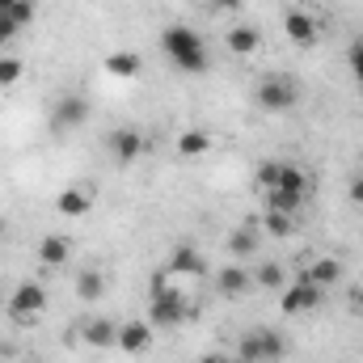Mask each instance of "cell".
<instances>
[{
    "label": "cell",
    "mask_w": 363,
    "mask_h": 363,
    "mask_svg": "<svg viewBox=\"0 0 363 363\" xmlns=\"http://www.w3.org/2000/svg\"><path fill=\"white\" fill-rule=\"evenodd\" d=\"M0 233H4V220H0Z\"/></svg>",
    "instance_id": "cell-36"
},
{
    "label": "cell",
    "mask_w": 363,
    "mask_h": 363,
    "mask_svg": "<svg viewBox=\"0 0 363 363\" xmlns=\"http://www.w3.org/2000/svg\"><path fill=\"white\" fill-rule=\"evenodd\" d=\"M0 363H4V359H0Z\"/></svg>",
    "instance_id": "cell-37"
},
{
    "label": "cell",
    "mask_w": 363,
    "mask_h": 363,
    "mask_svg": "<svg viewBox=\"0 0 363 363\" xmlns=\"http://www.w3.org/2000/svg\"><path fill=\"white\" fill-rule=\"evenodd\" d=\"M203 363H228V359H224V355H207Z\"/></svg>",
    "instance_id": "cell-34"
},
{
    "label": "cell",
    "mask_w": 363,
    "mask_h": 363,
    "mask_svg": "<svg viewBox=\"0 0 363 363\" xmlns=\"http://www.w3.org/2000/svg\"><path fill=\"white\" fill-rule=\"evenodd\" d=\"M308 279L325 291V287H334V283L342 279V262H338V258H317V262L308 267Z\"/></svg>",
    "instance_id": "cell-20"
},
{
    "label": "cell",
    "mask_w": 363,
    "mask_h": 363,
    "mask_svg": "<svg viewBox=\"0 0 363 363\" xmlns=\"http://www.w3.org/2000/svg\"><path fill=\"white\" fill-rule=\"evenodd\" d=\"M194 317V304H186V296H182V287H165V291H157V296H148V321H152V330H174L182 321H190Z\"/></svg>",
    "instance_id": "cell-2"
},
{
    "label": "cell",
    "mask_w": 363,
    "mask_h": 363,
    "mask_svg": "<svg viewBox=\"0 0 363 363\" xmlns=\"http://www.w3.org/2000/svg\"><path fill=\"white\" fill-rule=\"evenodd\" d=\"M89 118V101L81 97V93H64L60 101H55V110H51V127L55 131H72V127H81Z\"/></svg>",
    "instance_id": "cell-8"
},
{
    "label": "cell",
    "mask_w": 363,
    "mask_h": 363,
    "mask_svg": "<svg viewBox=\"0 0 363 363\" xmlns=\"http://www.w3.org/2000/svg\"><path fill=\"white\" fill-rule=\"evenodd\" d=\"M254 287H267V291H283V287H287V271H283L279 262H262V267L254 271Z\"/></svg>",
    "instance_id": "cell-23"
},
{
    "label": "cell",
    "mask_w": 363,
    "mask_h": 363,
    "mask_svg": "<svg viewBox=\"0 0 363 363\" xmlns=\"http://www.w3.org/2000/svg\"><path fill=\"white\" fill-rule=\"evenodd\" d=\"M271 190H296V194H308V174H304L300 165L279 161V178H274Z\"/></svg>",
    "instance_id": "cell-19"
},
{
    "label": "cell",
    "mask_w": 363,
    "mask_h": 363,
    "mask_svg": "<svg viewBox=\"0 0 363 363\" xmlns=\"http://www.w3.org/2000/svg\"><path fill=\"white\" fill-rule=\"evenodd\" d=\"M258 106L267 114H291L300 106V85L296 77H262L258 81Z\"/></svg>",
    "instance_id": "cell-3"
},
{
    "label": "cell",
    "mask_w": 363,
    "mask_h": 363,
    "mask_svg": "<svg viewBox=\"0 0 363 363\" xmlns=\"http://www.w3.org/2000/svg\"><path fill=\"white\" fill-rule=\"evenodd\" d=\"M224 250H228V258H237V262H241V258H250V254L258 250V224H254V220H245L241 228H233Z\"/></svg>",
    "instance_id": "cell-14"
},
{
    "label": "cell",
    "mask_w": 363,
    "mask_h": 363,
    "mask_svg": "<svg viewBox=\"0 0 363 363\" xmlns=\"http://www.w3.org/2000/svg\"><path fill=\"white\" fill-rule=\"evenodd\" d=\"M165 271L174 274L178 283H186V279H199V274L207 271V262H203V254L194 250V245H178L174 254H169V267Z\"/></svg>",
    "instance_id": "cell-11"
},
{
    "label": "cell",
    "mask_w": 363,
    "mask_h": 363,
    "mask_svg": "<svg viewBox=\"0 0 363 363\" xmlns=\"http://www.w3.org/2000/svg\"><path fill=\"white\" fill-rule=\"evenodd\" d=\"M77 296H81V300H97V296H101V274L97 271L77 274Z\"/></svg>",
    "instance_id": "cell-25"
},
{
    "label": "cell",
    "mask_w": 363,
    "mask_h": 363,
    "mask_svg": "<svg viewBox=\"0 0 363 363\" xmlns=\"http://www.w3.org/2000/svg\"><path fill=\"white\" fill-rule=\"evenodd\" d=\"M262 224H267V233L279 237V241L296 233V220H291V216H283V211H267V220H262Z\"/></svg>",
    "instance_id": "cell-24"
},
{
    "label": "cell",
    "mask_w": 363,
    "mask_h": 363,
    "mask_svg": "<svg viewBox=\"0 0 363 363\" xmlns=\"http://www.w3.org/2000/svg\"><path fill=\"white\" fill-rule=\"evenodd\" d=\"M17 34H21V21H17L13 13H0V47H4V43H13Z\"/></svg>",
    "instance_id": "cell-27"
},
{
    "label": "cell",
    "mask_w": 363,
    "mask_h": 363,
    "mask_svg": "<svg viewBox=\"0 0 363 363\" xmlns=\"http://www.w3.org/2000/svg\"><path fill=\"white\" fill-rule=\"evenodd\" d=\"M144 152H148L144 131H135V127H114V131H110V157H114L118 165H131V161H140Z\"/></svg>",
    "instance_id": "cell-7"
},
{
    "label": "cell",
    "mask_w": 363,
    "mask_h": 363,
    "mask_svg": "<svg viewBox=\"0 0 363 363\" xmlns=\"http://www.w3.org/2000/svg\"><path fill=\"white\" fill-rule=\"evenodd\" d=\"M224 43H228L233 55H254V51L262 47V30H258V26H233Z\"/></svg>",
    "instance_id": "cell-16"
},
{
    "label": "cell",
    "mask_w": 363,
    "mask_h": 363,
    "mask_svg": "<svg viewBox=\"0 0 363 363\" xmlns=\"http://www.w3.org/2000/svg\"><path fill=\"white\" fill-rule=\"evenodd\" d=\"M211 9H216V13H237L241 0H211Z\"/></svg>",
    "instance_id": "cell-32"
},
{
    "label": "cell",
    "mask_w": 363,
    "mask_h": 363,
    "mask_svg": "<svg viewBox=\"0 0 363 363\" xmlns=\"http://www.w3.org/2000/svg\"><path fill=\"white\" fill-rule=\"evenodd\" d=\"M347 194H351V203H359V207H363V174H359V178H351Z\"/></svg>",
    "instance_id": "cell-31"
},
{
    "label": "cell",
    "mask_w": 363,
    "mask_h": 363,
    "mask_svg": "<svg viewBox=\"0 0 363 363\" xmlns=\"http://www.w3.org/2000/svg\"><path fill=\"white\" fill-rule=\"evenodd\" d=\"M9 13H13V17H17V21H21V30H26V26H30V21H34V4H30V0H21V4H13V9H9Z\"/></svg>",
    "instance_id": "cell-29"
},
{
    "label": "cell",
    "mask_w": 363,
    "mask_h": 363,
    "mask_svg": "<svg viewBox=\"0 0 363 363\" xmlns=\"http://www.w3.org/2000/svg\"><path fill=\"white\" fill-rule=\"evenodd\" d=\"M38 313H47V287L34 283V279H26V283L13 291V300H9V317H17L21 325H34Z\"/></svg>",
    "instance_id": "cell-5"
},
{
    "label": "cell",
    "mask_w": 363,
    "mask_h": 363,
    "mask_svg": "<svg viewBox=\"0 0 363 363\" xmlns=\"http://www.w3.org/2000/svg\"><path fill=\"white\" fill-rule=\"evenodd\" d=\"M106 72L114 81H135L140 77V55L135 51H110L106 55Z\"/></svg>",
    "instance_id": "cell-18"
},
{
    "label": "cell",
    "mask_w": 363,
    "mask_h": 363,
    "mask_svg": "<svg viewBox=\"0 0 363 363\" xmlns=\"http://www.w3.org/2000/svg\"><path fill=\"white\" fill-rule=\"evenodd\" d=\"M279 304H283V317H300V313H313L317 304H321V287L304 274V279H296V283H287L283 291H279Z\"/></svg>",
    "instance_id": "cell-6"
},
{
    "label": "cell",
    "mask_w": 363,
    "mask_h": 363,
    "mask_svg": "<svg viewBox=\"0 0 363 363\" xmlns=\"http://www.w3.org/2000/svg\"><path fill=\"white\" fill-rule=\"evenodd\" d=\"M152 347V321H123L118 325V347L123 355H144Z\"/></svg>",
    "instance_id": "cell-9"
},
{
    "label": "cell",
    "mask_w": 363,
    "mask_h": 363,
    "mask_svg": "<svg viewBox=\"0 0 363 363\" xmlns=\"http://www.w3.org/2000/svg\"><path fill=\"white\" fill-rule=\"evenodd\" d=\"M351 68H355V81L363 85V43L355 47V51H351Z\"/></svg>",
    "instance_id": "cell-30"
},
{
    "label": "cell",
    "mask_w": 363,
    "mask_h": 363,
    "mask_svg": "<svg viewBox=\"0 0 363 363\" xmlns=\"http://www.w3.org/2000/svg\"><path fill=\"white\" fill-rule=\"evenodd\" d=\"M68 250H72L68 237H43V241H38V258H43L47 267H64V262H68Z\"/></svg>",
    "instance_id": "cell-21"
},
{
    "label": "cell",
    "mask_w": 363,
    "mask_h": 363,
    "mask_svg": "<svg viewBox=\"0 0 363 363\" xmlns=\"http://www.w3.org/2000/svg\"><path fill=\"white\" fill-rule=\"evenodd\" d=\"M81 338L89 342L93 351H114L118 347V325H114V317H89L81 325Z\"/></svg>",
    "instance_id": "cell-10"
},
{
    "label": "cell",
    "mask_w": 363,
    "mask_h": 363,
    "mask_svg": "<svg viewBox=\"0 0 363 363\" xmlns=\"http://www.w3.org/2000/svg\"><path fill=\"white\" fill-rule=\"evenodd\" d=\"M300 207H304V194H296V190H267V211L296 216Z\"/></svg>",
    "instance_id": "cell-22"
},
{
    "label": "cell",
    "mask_w": 363,
    "mask_h": 363,
    "mask_svg": "<svg viewBox=\"0 0 363 363\" xmlns=\"http://www.w3.org/2000/svg\"><path fill=\"white\" fill-rule=\"evenodd\" d=\"M55 207H60V216H89L93 194L85 190V186H68V190H60Z\"/></svg>",
    "instance_id": "cell-17"
},
{
    "label": "cell",
    "mask_w": 363,
    "mask_h": 363,
    "mask_svg": "<svg viewBox=\"0 0 363 363\" xmlns=\"http://www.w3.org/2000/svg\"><path fill=\"white\" fill-rule=\"evenodd\" d=\"M237 355L245 363H279L287 355V347H283V338L274 330H254V334H241Z\"/></svg>",
    "instance_id": "cell-4"
},
{
    "label": "cell",
    "mask_w": 363,
    "mask_h": 363,
    "mask_svg": "<svg viewBox=\"0 0 363 363\" xmlns=\"http://www.w3.org/2000/svg\"><path fill=\"white\" fill-rule=\"evenodd\" d=\"M13 4H21V0H0V13H9Z\"/></svg>",
    "instance_id": "cell-33"
},
{
    "label": "cell",
    "mask_w": 363,
    "mask_h": 363,
    "mask_svg": "<svg viewBox=\"0 0 363 363\" xmlns=\"http://www.w3.org/2000/svg\"><path fill=\"white\" fill-rule=\"evenodd\" d=\"M21 60L17 55H0V89H9V85H17L21 81Z\"/></svg>",
    "instance_id": "cell-26"
},
{
    "label": "cell",
    "mask_w": 363,
    "mask_h": 363,
    "mask_svg": "<svg viewBox=\"0 0 363 363\" xmlns=\"http://www.w3.org/2000/svg\"><path fill=\"white\" fill-rule=\"evenodd\" d=\"M174 148H178V157L194 161V157H207V152L216 148V140H211L203 127H190V131H182V135H178V144H174Z\"/></svg>",
    "instance_id": "cell-15"
},
{
    "label": "cell",
    "mask_w": 363,
    "mask_h": 363,
    "mask_svg": "<svg viewBox=\"0 0 363 363\" xmlns=\"http://www.w3.org/2000/svg\"><path fill=\"white\" fill-rule=\"evenodd\" d=\"M161 51H165V60L178 68L182 77H199V72H207V43H203V34L194 30V26H165V34H161Z\"/></svg>",
    "instance_id": "cell-1"
},
{
    "label": "cell",
    "mask_w": 363,
    "mask_h": 363,
    "mask_svg": "<svg viewBox=\"0 0 363 363\" xmlns=\"http://www.w3.org/2000/svg\"><path fill=\"white\" fill-rule=\"evenodd\" d=\"M283 34H287L291 43L308 47V43H317V17L304 13V9H287V13H283Z\"/></svg>",
    "instance_id": "cell-12"
},
{
    "label": "cell",
    "mask_w": 363,
    "mask_h": 363,
    "mask_svg": "<svg viewBox=\"0 0 363 363\" xmlns=\"http://www.w3.org/2000/svg\"><path fill=\"white\" fill-rule=\"evenodd\" d=\"M355 304H359V308H363V287H359V291H355Z\"/></svg>",
    "instance_id": "cell-35"
},
{
    "label": "cell",
    "mask_w": 363,
    "mask_h": 363,
    "mask_svg": "<svg viewBox=\"0 0 363 363\" xmlns=\"http://www.w3.org/2000/svg\"><path fill=\"white\" fill-rule=\"evenodd\" d=\"M254 178H258V186H262V190H271V186H274V178H279V161H262Z\"/></svg>",
    "instance_id": "cell-28"
},
{
    "label": "cell",
    "mask_w": 363,
    "mask_h": 363,
    "mask_svg": "<svg viewBox=\"0 0 363 363\" xmlns=\"http://www.w3.org/2000/svg\"><path fill=\"white\" fill-rule=\"evenodd\" d=\"M216 287H220L224 296H245V291L254 287V274H250V267H241V262H233V267H224V271H216Z\"/></svg>",
    "instance_id": "cell-13"
}]
</instances>
